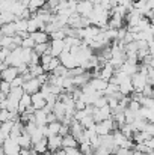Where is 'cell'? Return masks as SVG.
<instances>
[{
	"instance_id": "1",
	"label": "cell",
	"mask_w": 154,
	"mask_h": 155,
	"mask_svg": "<svg viewBox=\"0 0 154 155\" xmlns=\"http://www.w3.org/2000/svg\"><path fill=\"white\" fill-rule=\"evenodd\" d=\"M132 80H133L135 92H144L145 86H147V84H150V78H148L147 75L141 74V72H138L136 75H133V77H132Z\"/></svg>"
},
{
	"instance_id": "2",
	"label": "cell",
	"mask_w": 154,
	"mask_h": 155,
	"mask_svg": "<svg viewBox=\"0 0 154 155\" xmlns=\"http://www.w3.org/2000/svg\"><path fill=\"white\" fill-rule=\"evenodd\" d=\"M2 149L6 152L8 155H15L21 152V146L18 145L17 140H12V139H8L2 143Z\"/></svg>"
},
{
	"instance_id": "3",
	"label": "cell",
	"mask_w": 154,
	"mask_h": 155,
	"mask_svg": "<svg viewBox=\"0 0 154 155\" xmlns=\"http://www.w3.org/2000/svg\"><path fill=\"white\" fill-rule=\"evenodd\" d=\"M92 12H94V3H91L89 0H79V5H77V14H80L82 17L89 18Z\"/></svg>"
},
{
	"instance_id": "4",
	"label": "cell",
	"mask_w": 154,
	"mask_h": 155,
	"mask_svg": "<svg viewBox=\"0 0 154 155\" xmlns=\"http://www.w3.org/2000/svg\"><path fill=\"white\" fill-rule=\"evenodd\" d=\"M59 59H60V63H62L63 66H67L68 69H74V68L80 66L79 62H77V59H76L70 51H63L62 54H60Z\"/></svg>"
},
{
	"instance_id": "5",
	"label": "cell",
	"mask_w": 154,
	"mask_h": 155,
	"mask_svg": "<svg viewBox=\"0 0 154 155\" xmlns=\"http://www.w3.org/2000/svg\"><path fill=\"white\" fill-rule=\"evenodd\" d=\"M41 86H43V84L39 83L38 78H32V80H29V81L24 83L23 89H24L26 94H29V95H35V94H38V92L41 91Z\"/></svg>"
},
{
	"instance_id": "6",
	"label": "cell",
	"mask_w": 154,
	"mask_h": 155,
	"mask_svg": "<svg viewBox=\"0 0 154 155\" xmlns=\"http://www.w3.org/2000/svg\"><path fill=\"white\" fill-rule=\"evenodd\" d=\"M50 47H51V56L53 57H60V54L65 50V41L63 39H51Z\"/></svg>"
},
{
	"instance_id": "7",
	"label": "cell",
	"mask_w": 154,
	"mask_h": 155,
	"mask_svg": "<svg viewBox=\"0 0 154 155\" xmlns=\"http://www.w3.org/2000/svg\"><path fill=\"white\" fill-rule=\"evenodd\" d=\"M18 75H20V71H18V68H15V66H9L8 69L2 71V80H3V81H8V83H12Z\"/></svg>"
},
{
	"instance_id": "8",
	"label": "cell",
	"mask_w": 154,
	"mask_h": 155,
	"mask_svg": "<svg viewBox=\"0 0 154 155\" xmlns=\"http://www.w3.org/2000/svg\"><path fill=\"white\" fill-rule=\"evenodd\" d=\"M14 125H15L14 120H8V122L2 124V128H0V140H2V143L11 137V131H12Z\"/></svg>"
},
{
	"instance_id": "9",
	"label": "cell",
	"mask_w": 154,
	"mask_h": 155,
	"mask_svg": "<svg viewBox=\"0 0 154 155\" xmlns=\"http://www.w3.org/2000/svg\"><path fill=\"white\" fill-rule=\"evenodd\" d=\"M32 105H33L36 110H43V108L47 105V100H46V97L43 95L41 91H39L38 94L32 95Z\"/></svg>"
},
{
	"instance_id": "10",
	"label": "cell",
	"mask_w": 154,
	"mask_h": 155,
	"mask_svg": "<svg viewBox=\"0 0 154 155\" xmlns=\"http://www.w3.org/2000/svg\"><path fill=\"white\" fill-rule=\"evenodd\" d=\"M62 142H63L62 136H51V137H49V151L50 152H56V151L62 149Z\"/></svg>"
},
{
	"instance_id": "11",
	"label": "cell",
	"mask_w": 154,
	"mask_h": 155,
	"mask_svg": "<svg viewBox=\"0 0 154 155\" xmlns=\"http://www.w3.org/2000/svg\"><path fill=\"white\" fill-rule=\"evenodd\" d=\"M80 145H79V142H77V139L73 136V134H68V136H65L63 137V142H62V149H76V148H79Z\"/></svg>"
},
{
	"instance_id": "12",
	"label": "cell",
	"mask_w": 154,
	"mask_h": 155,
	"mask_svg": "<svg viewBox=\"0 0 154 155\" xmlns=\"http://www.w3.org/2000/svg\"><path fill=\"white\" fill-rule=\"evenodd\" d=\"M18 142V145L21 146V149H32L33 148V143H32V136L29 134V133H23V136L17 140Z\"/></svg>"
},
{
	"instance_id": "13",
	"label": "cell",
	"mask_w": 154,
	"mask_h": 155,
	"mask_svg": "<svg viewBox=\"0 0 154 155\" xmlns=\"http://www.w3.org/2000/svg\"><path fill=\"white\" fill-rule=\"evenodd\" d=\"M30 38L36 42V45H38V44H47V42H50V39H49V33H47V32H43V30H38V32L32 33Z\"/></svg>"
},
{
	"instance_id": "14",
	"label": "cell",
	"mask_w": 154,
	"mask_h": 155,
	"mask_svg": "<svg viewBox=\"0 0 154 155\" xmlns=\"http://www.w3.org/2000/svg\"><path fill=\"white\" fill-rule=\"evenodd\" d=\"M3 36H15L17 35V23H9V24H3L0 29Z\"/></svg>"
},
{
	"instance_id": "15",
	"label": "cell",
	"mask_w": 154,
	"mask_h": 155,
	"mask_svg": "<svg viewBox=\"0 0 154 155\" xmlns=\"http://www.w3.org/2000/svg\"><path fill=\"white\" fill-rule=\"evenodd\" d=\"M53 113L57 116L59 122H62V120H63V117L67 116V105H65L63 103H60V101H57V103H56V105H54Z\"/></svg>"
},
{
	"instance_id": "16",
	"label": "cell",
	"mask_w": 154,
	"mask_h": 155,
	"mask_svg": "<svg viewBox=\"0 0 154 155\" xmlns=\"http://www.w3.org/2000/svg\"><path fill=\"white\" fill-rule=\"evenodd\" d=\"M33 149L36 151L38 155H46L49 152V139H43L41 142H38L36 145H33Z\"/></svg>"
},
{
	"instance_id": "17",
	"label": "cell",
	"mask_w": 154,
	"mask_h": 155,
	"mask_svg": "<svg viewBox=\"0 0 154 155\" xmlns=\"http://www.w3.org/2000/svg\"><path fill=\"white\" fill-rule=\"evenodd\" d=\"M91 84L94 86V89L97 92H106V89L109 87V81H106L103 78H92L91 80Z\"/></svg>"
},
{
	"instance_id": "18",
	"label": "cell",
	"mask_w": 154,
	"mask_h": 155,
	"mask_svg": "<svg viewBox=\"0 0 154 155\" xmlns=\"http://www.w3.org/2000/svg\"><path fill=\"white\" fill-rule=\"evenodd\" d=\"M17 21V15L11 11H6V12H2L0 14V23L2 26L3 24H9V23H15Z\"/></svg>"
},
{
	"instance_id": "19",
	"label": "cell",
	"mask_w": 154,
	"mask_h": 155,
	"mask_svg": "<svg viewBox=\"0 0 154 155\" xmlns=\"http://www.w3.org/2000/svg\"><path fill=\"white\" fill-rule=\"evenodd\" d=\"M32 105V95H29V94H24L23 95V98L20 100V108H18V111H20V114L21 113H24L29 107Z\"/></svg>"
},
{
	"instance_id": "20",
	"label": "cell",
	"mask_w": 154,
	"mask_h": 155,
	"mask_svg": "<svg viewBox=\"0 0 154 155\" xmlns=\"http://www.w3.org/2000/svg\"><path fill=\"white\" fill-rule=\"evenodd\" d=\"M47 113L44 110H36L35 113V120L38 124V127H43V125H49V120H47Z\"/></svg>"
},
{
	"instance_id": "21",
	"label": "cell",
	"mask_w": 154,
	"mask_h": 155,
	"mask_svg": "<svg viewBox=\"0 0 154 155\" xmlns=\"http://www.w3.org/2000/svg\"><path fill=\"white\" fill-rule=\"evenodd\" d=\"M29 72L32 74L33 78H38L39 75L46 74V69H44L43 65H35V66H29Z\"/></svg>"
},
{
	"instance_id": "22",
	"label": "cell",
	"mask_w": 154,
	"mask_h": 155,
	"mask_svg": "<svg viewBox=\"0 0 154 155\" xmlns=\"http://www.w3.org/2000/svg\"><path fill=\"white\" fill-rule=\"evenodd\" d=\"M60 128H62V122H53V124H49V133H50V137L51 136H59L60 133Z\"/></svg>"
},
{
	"instance_id": "23",
	"label": "cell",
	"mask_w": 154,
	"mask_h": 155,
	"mask_svg": "<svg viewBox=\"0 0 154 155\" xmlns=\"http://www.w3.org/2000/svg\"><path fill=\"white\" fill-rule=\"evenodd\" d=\"M68 72H70V69L60 63V65H59V66H57L51 74H53V75H56V77H68Z\"/></svg>"
},
{
	"instance_id": "24",
	"label": "cell",
	"mask_w": 154,
	"mask_h": 155,
	"mask_svg": "<svg viewBox=\"0 0 154 155\" xmlns=\"http://www.w3.org/2000/svg\"><path fill=\"white\" fill-rule=\"evenodd\" d=\"M113 140H115V145H116L118 148H121V145L127 140V137H125V136H124L119 130H116V131L113 133Z\"/></svg>"
},
{
	"instance_id": "25",
	"label": "cell",
	"mask_w": 154,
	"mask_h": 155,
	"mask_svg": "<svg viewBox=\"0 0 154 155\" xmlns=\"http://www.w3.org/2000/svg\"><path fill=\"white\" fill-rule=\"evenodd\" d=\"M49 48H50V42H47V44H38V45L33 48V51L38 53L39 56H44L46 53L49 51Z\"/></svg>"
},
{
	"instance_id": "26",
	"label": "cell",
	"mask_w": 154,
	"mask_h": 155,
	"mask_svg": "<svg viewBox=\"0 0 154 155\" xmlns=\"http://www.w3.org/2000/svg\"><path fill=\"white\" fill-rule=\"evenodd\" d=\"M51 60H53V56H51V54H44V56H41V65L44 66L46 72H49V65L51 63Z\"/></svg>"
},
{
	"instance_id": "27",
	"label": "cell",
	"mask_w": 154,
	"mask_h": 155,
	"mask_svg": "<svg viewBox=\"0 0 154 155\" xmlns=\"http://www.w3.org/2000/svg\"><path fill=\"white\" fill-rule=\"evenodd\" d=\"M30 136H32V143H33V145H36L38 142H41L43 139H46V137H44V134L41 133L39 127H38V130H36V131H35L33 134H30Z\"/></svg>"
},
{
	"instance_id": "28",
	"label": "cell",
	"mask_w": 154,
	"mask_h": 155,
	"mask_svg": "<svg viewBox=\"0 0 154 155\" xmlns=\"http://www.w3.org/2000/svg\"><path fill=\"white\" fill-rule=\"evenodd\" d=\"M36 47V42L29 36V38H26L24 41H23V48H30V50H33Z\"/></svg>"
},
{
	"instance_id": "29",
	"label": "cell",
	"mask_w": 154,
	"mask_h": 155,
	"mask_svg": "<svg viewBox=\"0 0 154 155\" xmlns=\"http://www.w3.org/2000/svg\"><path fill=\"white\" fill-rule=\"evenodd\" d=\"M142 94H144V97H145V98H154V86L147 84Z\"/></svg>"
},
{
	"instance_id": "30",
	"label": "cell",
	"mask_w": 154,
	"mask_h": 155,
	"mask_svg": "<svg viewBox=\"0 0 154 155\" xmlns=\"http://www.w3.org/2000/svg\"><path fill=\"white\" fill-rule=\"evenodd\" d=\"M65 38H67V33L63 32V29L62 30H57V32H54V33L50 35V41L51 39H65Z\"/></svg>"
},
{
	"instance_id": "31",
	"label": "cell",
	"mask_w": 154,
	"mask_h": 155,
	"mask_svg": "<svg viewBox=\"0 0 154 155\" xmlns=\"http://www.w3.org/2000/svg\"><path fill=\"white\" fill-rule=\"evenodd\" d=\"M86 116H89V113L86 111V110H80V111H76V114H74V120H79V122H82Z\"/></svg>"
},
{
	"instance_id": "32",
	"label": "cell",
	"mask_w": 154,
	"mask_h": 155,
	"mask_svg": "<svg viewBox=\"0 0 154 155\" xmlns=\"http://www.w3.org/2000/svg\"><path fill=\"white\" fill-rule=\"evenodd\" d=\"M11 86H12V89H14V87H23V86H24V78H23L21 75H18V77L11 83Z\"/></svg>"
},
{
	"instance_id": "33",
	"label": "cell",
	"mask_w": 154,
	"mask_h": 155,
	"mask_svg": "<svg viewBox=\"0 0 154 155\" xmlns=\"http://www.w3.org/2000/svg\"><path fill=\"white\" fill-rule=\"evenodd\" d=\"M60 65V59L59 57H53V60H51V63L49 65V72H53L57 66Z\"/></svg>"
},
{
	"instance_id": "34",
	"label": "cell",
	"mask_w": 154,
	"mask_h": 155,
	"mask_svg": "<svg viewBox=\"0 0 154 155\" xmlns=\"http://www.w3.org/2000/svg\"><path fill=\"white\" fill-rule=\"evenodd\" d=\"M11 89H12L11 83H8V81H3V80H2V94H6V95H9Z\"/></svg>"
},
{
	"instance_id": "35",
	"label": "cell",
	"mask_w": 154,
	"mask_h": 155,
	"mask_svg": "<svg viewBox=\"0 0 154 155\" xmlns=\"http://www.w3.org/2000/svg\"><path fill=\"white\" fill-rule=\"evenodd\" d=\"M9 116H11L9 110H2V111H0V120H2V124H3V122L11 120V119H9Z\"/></svg>"
},
{
	"instance_id": "36",
	"label": "cell",
	"mask_w": 154,
	"mask_h": 155,
	"mask_svg": "<svg viewBox=\"0 0 154 155\" xmlns=\"http://www.w3.org/2000/svg\"><path fill=\"white\" fill-rule=\"evenodd\" d=\"M86 107H88V104L85 103V101H76V110L77 111H80V110H86Z\"/></svg>"
},
{
	"instance_id": "37",
	"label": "cell",
	"mask_w": 154,
	"mask_h": 155,
	"mask_svg": "<svg viewBox=\"0 0 154 155\" xmlns=\"http://www.w3.org/2000/svg\"><path fill=\"white\" fill-rule=\"evenodd\" d=\"M65 151H67V155H83L80 152V149H77V148L76 149L71 148V149H65Z\"/></svg>"
},
{
	"instance_id": "38",
	"label": "cell",
	"mask_w": 154,
	"mask_h": 155,
	"mask_svg": "<svg viewBox=\"0 0 154 155\" xmlns=\"http://www.w3.org/2000/svg\"><path fill=\"white\" fill-rule=\"evenodd\" d=\"M145 131H147L148 134H151V136H154V124H153V122H148V125H147Z\"/></svg>"
},
{
	"instance_id": "39",
	"label": "cell",
	"mask_w": 154,
	"mask_h": 155,
	"mask_svg": "<svg viewBox=\"0 0 154 155\" xmlns=\"http://www.w3.org/2000/svg\"><path fill=\"white\" fill-rule=\"evenodd\" d=\"M148 8H150V9H154V0H148Z\"/></svg>"
},
{
	"instance_id": "40",
	"label": "cell",
	"mask_w": 154,
	"mask_h": 155,
	"mask_svg": "<svg viewBox=\"0 0 154 155\" xmlns=\"http://www.w3.org/2000/svg\"><path fill=\"white\" fill-rule=\"evenodd\" d=\"M43 2H46V3H47V2H49V0H43Z\"/></svg>"
},
{
	"instance_id": "41",
	"label": "cell",
	"mask_w": 154,
	"mask_h": 155,
	"mask_svg": "<svg viewBox=\"0 0 154 155\" xmlns=\"http://www.w3.org/2000/svg\"><path fill=\"white\" fill-rule=\"evenodd\" d=\"M15 155H21V154H15Z\"/></svg>"
}]
</instances>
